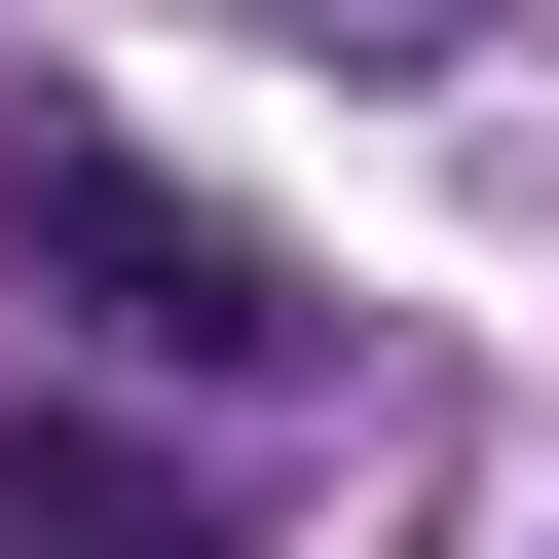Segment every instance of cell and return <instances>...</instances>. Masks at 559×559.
Returning <instances> with one entry per match:
<instances>
[{"label":"cell","mask_w":559,"mask_h":559,"mask_svg":"<svg viewBox=\"0 0 559 559\" xmlns=\"http://www.w3.org/2000/svg\"><path fill=\"white\" fill-rule=\"evenodd\" d=\"M0 559H224V485L150 411H0Z\"/></svg>","instance_id":"cell-2"},{"label":"cell","mask_w":559,"mask_h":559,"mask_svg":"<svg viewBox=\"0 0 559 559\" xmlns=\"http://www.w3.org/2000/svg\"><path fill=\"white\" fill-rule=\"evenodd\" d=\"M0 299H38V336H112V373H299V336H336L299 261H261L187 150H112V112H0Z\"/></svg>","instance_id":"cell-1"}]
</instances>
